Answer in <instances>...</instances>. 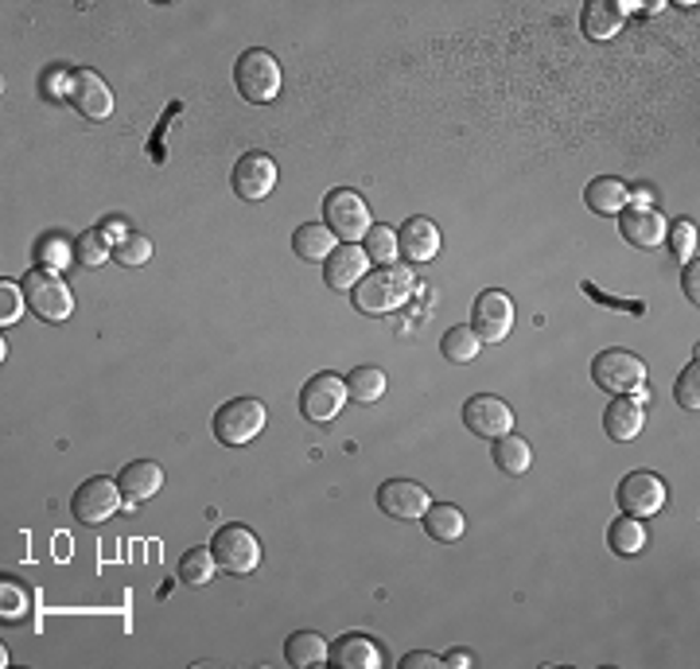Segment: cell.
Returning a JSON list of instances; mask_svg holds the SVG:
<instances>
[{
  "instance_id": "obj_1",
  "label": "cell",
  "mask_w": 700,
  "mask_h": 669,
  "mask_svg": "<svg viewBox=\"0 0 700 669\" xmlns=\"http://www.w3.org/2000/svg\"><path fill=\"white\" fill-rule=\"evenodd\" d=\"M413 265H377L374 273H366L359 281V288L350 292V301L362 316H389L413 296Z\"/></svg>"
},
{
  "instance_id": "obj_2",
  "label": "cell",
  "mask_w": 700,
  "mask_h": 669,
  "mask_svg": "<svg viewBox=\"0 0 700 669\" xmlns=\"http://www.w3.org/2000/svg\"><path fill=\"white\" fill-rule=\"evenodd\" d=\"M234 87L246 102L269 105L281 94V63L266 52V47H249L234 63Z\"/></svg>"
},
{
  "instance_id": "obj_3",
  "label": "cell",
  "mask_w": 700,
  "mask_h": 669,
  "mask_svg": "<svg viewBox=\"0 0 700 669\" xmlns=\"http://www.w3.org/2000/svg\"><path fill=\"white\" fill-rule=\"evenodd\" d=\"M324 226L339 241H347V246H359L370 234V226H374V218H370V206L359 191L335 188L331 195L324 199Z\"/></svg>"
},
{
  "instance_id": "obj_4",
  "label": "cell",
  "mask_w": 700,
  "mask_h": 669,
  "mask_svg": "<svg viewBox=\"0 0 700 669\" xmlns=\"http://www.w3.org/2000/svg\"><path fill=\"white\" fill-rule=\"evenodd\" d=\"M24 296H27V308L39 319H47V324H63V319H70V311H75V292H70L67 281H63L59 273H52V269H32V273L24 276Z\"/></svg>"
},
{
  "instance_id": "obj_5",
  "label": "cell",
  "mask_w": 700,
  "mask_h": 669,
  "mask_svg": "<svg viewBox=\"0 0 700 669\" xmlns=\"http://www.w3.org/2000/svg\"><path fill=\"white\" fill-rule=\"evenodd\" d=\"M269 412L257 397H234V401H226L223 409L214 412V436L223 440L226 447H241L261 436Z\"/></svg>"
},
{
  "instance_id": "obj_6",
  "label": "cell",
  "mask_w": 700,
  "mask_h": 669,
  "mask_svg": "<svg viewBox=\"0 0 700 669\" xmlns=\"http://www.w3.org/2000/svg\"><path fill=\"white\" fill-rule=\"evenodd\" d=\"M591 378H596V386L603 389V394L626 397L634 394V389H642V382H646V362H642L639 354L623 351V347H611V351L596 354Z\"/></svg>"
},
{
  "instance_id": "obj_7",
  "label": "cell",
  "mask_w": 700,
  "mask_h": 669,
  "mask_svg": "<svg viewBox=\"0 0 700 669\" xmlns=\"http://www.w3.org/2000/svg\"><path fill=\"white\" fill-rule=\"evenodd\" d=\"M211 553H214V560H218V568H226L230 576H249L257 565H261V557H266L257 533L246 530V525H238V522L223 525V530L214 533Z\"/></svg>"
},
{
  "instance_id": "obj_8",
  "label": "cell",
  "mask_w": 700,
  "mask_h": 669,
  "mask_svg": "<svg viewBox=\"0 0 700 669\" xmlns=\"http://www.w3.org/2000/svg\"><path fill=\"white\" fill-rule=\"evenodd\" d=\"M347 401H350L347 378H339V374H316L300 389V412L312 424H331Z\"/></svg>"
},
{
  "instance_id": "obj_9",
  "label": "cell",
  "mask_w": 700,
  "mask_h": 669,
  "mask_svg": "<svg viewBox=\"0 0 700 669\" xmlns=\"http://www.w3.org/2000/svg\"><path fill=\"white\" fill-rule=\"evenodd\" d=\"M70 510L82 525H102L110 522L117 510H125V498H121L117 479H105V475H94V479H86L82 487L75 490L70 498Z\"/></svg>"
},
{
  "instance_id": "obj_10",
  "label": "cell",
  "mask_w": 700,
  "mask_h": 669,
  "mask_svg": "<svg viewBox=\"0 0 700 669\" xmlns=\"http://www.w3.org/2000/svg\"><path fill=\"white\" fill-rule=\"evenodd\" d=\"M616 498H619V507H623V514L654 518L662 507H666L669 487H666V479L654 475V472H631L623 483H619Z\"/></svg>"
},
{
  "instance_id": "obj_11",
  "label": "cell",
  "mask_w": 700,
  "mask_h": 669,
  "mask_svg": "<svg viewBox=\"0 0 700 669\" xmlns=\"http://www.w3.org/2000/svg\"><path fill=\"white\" fill-rule=\"evenodd\" d=\"M471 331L478 334V343H503L513 331V301L506 292L487 288L478 292L475 308H471Z\"/></svg>"
},
{
  "instance_id": "obj_12",
  "label": "cell",
  "mask_w": 700,
  "mask_h": 669,
  "mask_svg": "<svg viewBox=\"0 0 700 669\" xmlns=\"http://www.w3.org/2000/svg\"><path fill=\"white\" fill-rule=\"evenodd\" d=\"M276 180H281V168H276L273 156L266 152H246L234 163V195L246 199V203H261V199L273 195Z\"/></svg>"
},
{
  "instance_id": "obj_13",
  "label": "cell",
  "mask_w": 700,
  "mask_h": 669,
  "mask_svg": "<svg viewBox=\"0 0 700 669\" xmlns=\"http://www.w3.org/2000/svg\"><path fill=\"white\" fill-rule=\"evenodd\" d=\"M67 98L86 121H105L113 113V90L105 87V78L98 75V70H90V67L70 70Z\"/></svg>"
},
{
  "instance_id": "obj_14",
  "label": "cell",
  "mask_w": 700,
  "mask_h": 669,
  "mask_svg": "<svg viewBox=\"0 0 700 669\" xmlns=\"http://www.w3.org/2000/svg\"><path fill=\"white\" fill-rule=\"evenodd\" d=\"M463 424H467L475 436L498 440V436H506V432H513V412L503 397L475 394V397H467V405H463Z\"/></svg>"
},
{
  "instance_id": "obj_15",
  "label": "cell",
  "mask_w": 700,
  "mask_h": 669,
  "mask_svg": "<svg viewBox=\"0 0 700 669\" xmlns=\"http://www.w3.org/2000/svg\"><path fill=\"white\" fill-rule=\"evenodd\" d=\"M377 507H382V514L393 518V522H420L425 510L432 507V498H428V490L420 487V483L389 479L377 490Z\"/></svg>"
},
{
  "instance_id": "obj_16",
  "label": "cell",
  "mask_w": 700,
  "mask_h": 669,
  "mask_svg": "<svg viewBox=\"0 0 700 669\" xmlns=\"http://www.w3.org/2000/svg\"><path fill=\"white\" fill-rule=\"evenodd\" d=\"M619 230L631 246L639 249H658L666 241V218L650 203H631L619 211Z\"/></svg>"
},
{
  "instance_id": "obj_17",
  "label": "cell",
  "mask_w": 700,
  "mask_h": 669,
  "mask_svg": "<svg viewBox=\"0 0 700 669\" xmlns=\"http://www.w3.org/2000/svg\"><path fill=\"white\" fill-rule=\"evenodd\" d=\"M366 273H370L366 249L347 246V241H339V246L331 249V258L324 261V281H327V288H335V292H354Z\"/></svg>"
},
{
  "instance_id": "obj_18",
  "label": "cell",
  "mask_w": 700,
  "mask_h": 669,
  "mask_svg": "<svg viewBox=\"0 0 700 669\" xmlns=\"http://www.w3.org/2000/svg\"><path fill=\"white\" fill-rule=\"evenodd\" d=\"M121 498H125V510L133 514L137 507H145L148 498H156L163 490V467L156 460H133L125 472L117 475Z\"/></svg>"
},
{
  "instance_id": "obj_19",
  "label": "cell",
  "mask_w": 700,
  "mask_h": 669,
  "mask_svg": "<svg viewBox=\"0 0 700 669\" xmlns=\"http://www.w3.org/2000/svg\"><path fill=\"white\" fill-rule=\"evenodd\" d=\"M440 246H444V238H440V226H436L432 218H409V223L397 230V249L409 258V265L432 261L436 253H440Z\"/></svg>"
},
{
  "instance_id": "obj_20",
  "label": "cell",
  "mask_w": 700,
  "mask_h": 669,
  "mask_svg": "<svg viewBox=\"0 0 700 669\" xmlns=\"http://www.w3.org/2000/svg\"><path fill=\"white\" fill-rule=\"evenodd\" d=\"M327 661L339 669H382L385 650L370 635H342L339 643H331Z\"/></svg>"
},
{
  "instance_id": "obj_21",
  "label": "cell",
  "mask_w": 700,
  "mask_h": 669,
  "mask_svg": "<svg viewBox=\"0 0 700 669\" xmlns=\"http://www.w3.org/2000/svg\"><path fill=\"white\" fill-rule=\"evenodd\" d=\"M623 24H626V9L616 4V0H588V4H584L580 27L588 39H596V44L616 39V35L623 32Z\"/></svg>"
},
{
  "instance_id": "obj_22",
  "label": "cell",
  "mask_w": 700,
  "mask_h": 669,
  "mask_svg": "<svg viewBox=\"0 0 700 669\" xmlns=\"http://www.w3.org/2000/svg\"><path fill=\"white\" fill-rule=\"evenodd\" d=\"M642 424H646V412H642V405L631 401V397H616V401L603 409V432L611 440H619V444H631L642 432Z\"/></svg>"
},
{
  "instance_id": "obj_23",
  "label": "cell",
  "mask_w": 700,
  "mask_h": 669,
  "mask_svg": "<svg viewBox=\"0 0 700 669\" xmlns=\"http://www.w3.org/2000/svg\"><path fill=\"white\" fill-rule=\"evenodd\" d=\"M335 246H339V238H335L324 223H304L292 234V253H296L300 261H308V265H324Z\"/></svg>"
},
{
  "instance_id": "obj_24",
  "label": "cell",
  "mask_w": 700,
  "mask_h": 669,
  "mask_svg": "<svg viewBox=\"0 0 700 669\" xmlns=\"http://www.w3.org/2000/svg\"><path fill=\"white\" fill-rule=\"evenodd\" d=\"M584 203H588L591 215H619L631 203V188L623 180H616V175H599L584 191Z\"/></svg>"
},
{
  "instance_id": "obj_25",
  "label": "cell",
  "mask_w": 700,
  "mask_h": 669,
  "mask_svg": "<svg viewBox=\"0 0 700 669\" xmlns=\"http://www.w3.org/2000/svg\"><path fill=\"white\" fill-rule=\"evenodd\" d=\"M327 654H331V643H327L319 631H296V635H289V643H284V658H289V666H296V669L324 666Z\"/></svg>"
},
{
  "instance_id": "obj_26",
  "label": "cell",
  "mask_w": 700,
  "mask_h": 669,
  "mask_svg": "<svg viewBox=\"0 0 700 669\" xmlns=\"http://www.w3.org/2000/svg\"><path fill=\"white\" fill-rule=\"evenodd\" d=\"M607 549L616 553V557H639L646 549V525H642V518L623 514L607 525Z\"/></svg>"
},
{
  "instance_id": "obj_27",
  "label": "cell",
  "mask_w": 700,
  "mask_h": 669,
  "mask_svg": "<svg viewBox=\"0 0 700 669\" xmlns=\"http://www.w3.org/2000/svg\"><path fill=\"white\" fill-rule=\"evenodd\" d=\"M495 467L503 475H526L533 464V452H530V440H521L518 432H506V436L495 440Z\"/></svg>"
},
{
  "instance_id": "obj_28",
  "label": "cell",
  "mask_w": 700,
  "mask_h": 669,
  "mask_svg": "<svg viewBox=\"0 0 700 669\" xmlns=\"http://www.w3.org/2000/svg\"><path fill=\"white\" fill-rule=\"evenodd\" d=\"M420 522H425L428 537H432V541H444V545L460 541L463 530H467V522H463V510H460V507H448V502H440V507H428Z\"/></svg>"
},
{
  "instance_id": "obj_29",
  "label": "cell",
  "mask_w": 700,
  "mask_h": 669,
  "mask_svg": "<svg viewBox=\"0 0 700 669\" xmlns=\"http://www.w3.org/2000/svg\"><path fill=\"white\" fill-rule=\"evenodd\" d=\"M214 572H218V560H214V553L203 549V545H195V549L183 553L180 568H176L180 583H188V588H203V583H211Z\"/></svg>"
},
{
  "instance_id": "obj_30",
  "label": "cell",
  "mask_w": 700,
  "mask_h": 669,
  "mask_svg": "<svg viewBox=\"0 0 700 669\" xmlns=\"http://www.w3.org/2000/svg\"><path fill=\"white\" fill-rule=\"evenodd\" d=\"M113 258V241L105 230H82L75 238V261L82 269H102Z\"/></svg>"
},
{
  "instance_id": "obj_31",
  "label": "cell",
  "mask_w": 700,
  "mask_h": 669,
  "mask_svg": "<svg viewBox=\"0 0 700 669\" xmlns=\"http://www.w3.org/2000/svg\"><path fill=\"white\" fill-rule=\"evenodd\" d=\"M347 394H350V401H359V405L382 401L385 374L377 366H354V370H350V378H347Z\"/></svg>"
},
{
  "instance_id": "obj_32",
  "label": "cell",
  "mask_w": 700,
  "mask_h": 669,
  "mask_svg": "<svg viewBox=\"0 0 700 669\" xmlns=\"http://www.w3.org/2000/svg\"><path fill=\"white\" fill-rule=\"evenodd\" d=\"M0 615H4V623H20V619L32 615V592H27L16 576H4V580H0Z\"/></svg>"
},
{
  "instance_id": "obj_33",
  "label": "cell",
  "mask_w": 700,
  "mask_h": 669,
  "mask_svg": "<svg viewBox=\"0 0 700 669\" xmlns=\"http://www.w3.org/2000/svg\"><path fill=\"white\" fill-rule=\"evenodd\" d=\"M113 261L125 269H137V265H148L153 261V241L145 238V234L128 230L125 238L113 241Z\"/></svg>"
},
{
  "instance_id": "obj_34",
  "label": "cell",
  "mask_w": 700,
  "mask_h": 669,
  "mask_svg": "<svg viewBox=\"0 0 700 669\" xmlns=\"http://www.w3.org/2000/svg\"><path fill=\"white\" fill-rule=\"evenodd\" d=\"M478 334L471 331V324L467 327H452V331H444V343H440V351H444V359L448 362H475V354H478Z\"/></svg>"
},
{
  "instance_id": "obj_35",
  "label": "cell",
  "mask_w": 700,
  "mask_h": 669,
  "mask_svg": "<svg viewBox=\"0 0 700 669\" xmlns=\"http://www.w3.org/2000/svg\"><path fill=\"white\" fill-rule=\"evenodd\" d=\"M366 258L370 261H377V265H393V258H397V253H402V249H397V234L389 230V226H370V234L366 238Z\"/></svg>"
},
{
  "instance_id": "obj_36",
  "label": "cell",
  "mask_w": 700,
  "mask_h": 669,
  "mask_svg": "<svg viewBox=\"0 0 700 669\" xmlns=\"http://www.w3.org/2000/svg\"><path fill=\"white\" fill-rule=\"evenodd\" d=\"M35 258H39V269L59 273V269H67L70 258H75V246H70L67 238H43L39 249H35Z\"/></svg>"
},
{
  "instance_id": "obj_37",
  "label": "cell",
  "mask_w": 700,
  "mask_h": 669,
  "mask_svg": "<svg viewBox=\"0 0 700 669\" xmlns=\"http://www.w3.org/2000/svg\"><path fill=\"white\" fill-rule=\"evenodd\" d=\"M666 241H669V249H674L677 261H692V258H697V226H692L689 218H681V223L666 226Z\"/></svg>"
},
{
  "instance_id": "obj_38",
  "label": "cell",
  "mask_w": 700,
  "mask_h": 669,
  "mask_svg": "<svg viewBox=\"0 0 700 669\" xmlns=\"http://www.w3.org/2000/svg\"><path fill=\"white\" fill-rule=\"evenodd\" d=\"M27 308L24 284L0 281V327H12L20 319V311Z\"/></svg>"
},
{
  "instance_id": "obj_39",
  "label": "cell",
  "mask_w": 700,
  "mask_h": 669,
  "mask_svg": "<svg viewBox=\"0 0 700 669\" xmlns=\"http://www.w3.org/2000/svg\"><path fill=\"white\" fill-rule=\"evenodd\" d=\"M674 397L681 409H689V412L700 409V366L697 362H689V366L681 370V378H677V386H674Z\"/></svg>"
},
{
  "instance_id": "obj_40",
  "label": "cell",
  "mask_w": 700,
  "mask_h": 669,
  "mask_svg": "<svg viewBox=\"0 0 700 669\" xmlns=\"http://www.w3.org/2000/svg\"><path fill=\"white\" fill-rule=\"evenodd\" d=\"M584 292H588L591 301H599V304H607V308H616V311H634V316H642V301H616V296H607V292H599L596 284H584Z\"/></svg>"
},
{
  "instance_id": "obj_41",
  "label": "cell",
  "mask_w": 700,
  "mask_h": 669,
  "mask_svg": "<svg viewBox=\"0 0 700 669\" xmlns=\"http://www.w3.org/2000/svg\"><path fill=\"white\" fill-rule=\"evenodd\" d=\"M402 669H444V658H436V654L417 650V654H405V658H402Z\"/></svg>"
},
{
  "instance_id": "obj_42",
  "label": "cell",
  "mask_w": 700,
  "mask_h": 669,
  "mask_svg": "<svg viewBox=\"0 0 700 669\" xmlns=\"http://www.w3.org/2000/svg\"><path fill=\"white\" fill-rule=\"evenodd\" d=\"M697 273H700V261L692 258L689 265H685V281H681V284H685V296H689L692 304L700 301V276H697Z\"/></svg>"
},
{
  "instance_id": "obj_43",
  "label": "cell",
  "mask_w": 700,
  "mask_h": 669,
  "mask_svg": "<svg viewBox=\"0 0 700 669\" xmlns=\"http://www.w3.org/2000/svg\"><path fill=\"white\" fill-rule=\"evenodd\" d=\"M444 666H452V669H467V666H471V658H467V654L455 650V654H448V658H444Z\"/></svg>"
}]
</instances>
